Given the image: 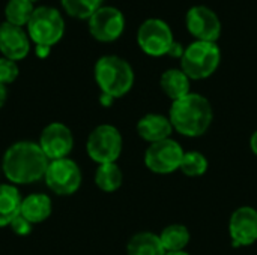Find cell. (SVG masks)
<instances>
[{"instance_id":"6da1fadb","label":"cell","mask_w":257,"mask_h":255,"mask_svg":"<svg viewBox=\"0 0 257 255\" xmlns=\"http://www.w3.org/2000/svg\"><path fill=\"white\" fill-rule=\"evenodd\" d=\"M50 161L38 143L23 140L11 144L2 158V170L12 185H30L44 179Z\"/></svg>"},{"instance_id":"7a4b0ae2","label":"cell","mask_w":257,"mask_h":255,"mask_svg":"<svg viewBox=\"0 0 257 255\" xmlns=\"http://www.w3.org/2000/svg\"><path fill=\"white\" fill-rule=\"evenodd\" d=\"M169 119L176 132L184 137L196 138L203 135L214 119L211 102L199 93H188L187 96L173 101Z\"/></svg>"},{"instance_id":"3957f363","label":"cell","mask_w":257,"mask_h":255,"mask_svg":"<svg viewBox=\"0 0 257 255\" xmlns=\"http://www.w3.org/2000/svg\"><path fill=\"white\" fill-rule=\"evenodd\" d=\"M95 81L101 90L114 99L125 96L134 86V69L128 60L116 56H101L93 68Z\"/></svg>"},{"instance_id":"277c9868","label":"cell","mask_w":257,"mask_h":255,"mask_svg":"<svg viewBox=\"0 0 257 255\" xmlns=\"http://www.w3.org/2000/svg\"><path fill=\"white\" fill-rule=\"evenodd\" d=\"M65 20L62 12L54 6H36L27 26V35L35 45L54 47L65 35Z\"/></svg>"},{"instance_id":"5b68a950","label":"cell","mask_w":257,"mask_h":255,"mask_svg":"<svg viewBox=\"0 0 257 255\" xmlns=\"http://www.w3.org/2000/svg\"><path fill=\"white\" fill-rule=\"evenodd\" d=\"M221 63V50L217 42L193 41L181 57V69L190 80L211 77Z\"/></svg>"},{"instance_id":"8992f818","label":"cell","mask_w":257,"mask_h":255,"mask_svg":"<svg viewBox=\"0 0 257 255\" xmlns=\"http://www.w3.org/2000/svg\"><path fill=\"white\" fill-rule=\"evenodd\" d=\"M122 146L123 140L119 129L107 123L96 126L89 134L86 141L87 155L98 165L116 162L122 153Z\"/></svg>"},{"instance_id":"52a82bcc","label":"cell","mask_w":257,"mask_h":255,"mask_svg":"<svg viewBox=\"0 0 257 255\" xmlns=\"http://www.w3.org/2000/svg\"><path fill=\"white\" fill-rule=\"evenodd\" d=\"M175 36L172 27L163 18H146L137 30V44L140 50L151 57L167 56Z\"/></svg>"},{"instance_id":"ba28073f","label":"cell","mask_w":257,"mask_h":255,"mask_svg":"<svg viewBox=\"0 0 257 255\" xmlns=\"http://www.w3.org/2000/svg\"><path fill=\"white\" fill-rule=\"evenodd\" d=\"M81 170L71 158L50 161L44 176V182L48 189L60 197L75 194L81 186Z\"/></svg>"},{"instance_id":"9c48e42d","label":"cell","mask_w":257,"mask_h":255,"mask_svg":"<svg viewBox=\"0 0 257 255\" xmlns=\"http://www.w3.org/2000/svg\"><path fill=\"white\" fill-rule=\"evenodd\" d=\"M126 21L123 12L110 5H102L89 20L87 27L90 36L98 42H114L117 41L123 30H125Z\"/></svg>"},{"instance_id":"30bf717a","label":"cell","mask_w":257,"mask_h":255,"mask_svg":"<svg viewBox=\"0 0 257 255\" xmlns=\"http://www.w3.org/2000/svg\"><path fill=\"white\" fill-rule=\"evenodd\" d=\"M185 26L196 41L217 42L223 32L218 14L206 5H194L185 14Z\"/></svg>"},{"instance_id":"8fae6325","label":"cell","mask_w":257,"mask_h":255,"mask_svg":"<svg viewBox=\"0 0 257 255\" xmlns=\"http://www.w3.org/2000/svg\"><path fill=\"white\" fill-rule=\"evenodd\" d=\"M184 149L172 138L151 144L145 152V165L155 174H172L179 170Z\"/></svg>"},{"instance_id":"7c38bea8","label":"cell","mask_w":257,"mask_h":255,"mask_svg":"<svg viewBox=\"0 0 257 255\" xmlns=\"http://www.w3.org/2000/svg\"><path fill=\"white\" fill-rule=\"evenodd\" d=\"M38 144L48 158V161H57L68 158L72 152L74 135L65 123L51 122L42 129Z\"/></svg>"},{"instance_id":"4fadbf2b","label":"cell","mask_w":257,"mask_h":255,"mask_svg":"<svg viewBox=\"0 0 257 255\" xmlns=\"http://www.w3.org/2000/svg\"><path fill=\"white\" fill-rule=\"evenodd\" d=\"M229 234L233 246H250L257 242V210L250 206L238 207L229 219Z\"/></svg>"},{"instance_id":"5bb4252c","label":"cell","mask_w":257,"mask_h":255,"mask_svg":"<svg viewBox=\"0 0 257 255\" xmlns=\"http://www.w3.org/2000/svg\"><path fill=\"white\" fill-rule=\"evenodd\" d=\"M32 50V41L26 27H18L6 21L0 23V53L3 57L20 62L24 60Z\"/></svg>"},{"instance_id":"9a60e30c","label":"cell","mask_w":257,"mask_h":255,"mask_svg":"<svg viewBox=\"0 0 257 255\" xmlns=\"http://www.w3.org/2000/svg\"><path fill=\"white\" fill-rule=\"evenodd\" d=\"M173 126L169 117L161 114H146L137 122V134L148 143L154 144L170 138Z\"/></svg>"},{"instance_id":"2e32d148","label":"cell","mask_w":257,"mask_h":255,"mask_svg":"<svg viewBox=\"0 0 257 255\" xmlns=\"http://www.w3.org/2000/svg\"><path fill=\"white\" fill-rule=\"evenodd\" d=\"M51 212H53L51 198L42 192L29 194L27 197L23 198L21 207H20V215H23L33 225L47 221Z\"/></svg>"},{"instance_id":"e0dca14e","label":"cell","mask_w":257,"mask_h":255,"mask_svg":"<svg viewBox=\"0 0 257 255\" xmlns=\"http://www.w3.org/2000/svg\"><path fill=\"white\" fill-rule=\"evenodd\" d=\"M190 78L181 68H170L161 74L160 86L161 90L169 96L172 101H178L187 96L190 92Z\"/></svg>"},{"instance_id":"ac0fdd59","label":"cell","mask_w":257,"mask_h":255,"mask_svg":"<svg viewBox=\"0 0 257 255\" xmlns=\"http://www.w3.org/2000/svg\"><path fill=\"white\" fill-rule=\"evenodd\" d=\"M21 194L12 183H0V228L8 227L12 219L20 215Z\"/></svg>"},{"instance_id":"d6986e66","label":"cell","mask_w":257,"mask_h":255,"mask_svg":"<svg viewBox=\"0 0 257 255\" xmlns=\"http://www.w3.org/2000/svg\"><path fill=\"white\" fill-rule=\"evenodd\" d=\"M166 249L158 234L151 231H142L134 234L128 245L126 255H166Z\"/></svg>"},{"instance_id":"ffe728a7","label":"cell","mask_w":257,"mask_h":255,"mask_svg":"<svg viewBox=\"0 0 257 255\" xmlns=\"http://www.w3.org/2000/svg\"><path fill=\"white\" fill-rule=\"evenodd\" d=\"M123 174L116 162L101 164L95 171V185L104 192H114L122 186Z\"/></svg>"},{"instance_id":"44dd1931","label":"cell","mask_w":257,"mask_h":255,"mask_svg":"<svg viewBox=\"0 0 257 255\" xmlns=\"http://www.w3.org/2000/svg\"><path fill=\"white\" fill-rule=\"evenodd\" d=\"M160 239H161V243H163L166 252H178V251H184L187 248L191 236L185 225L172 224V225H167L161 231Z\"/></svg>"},{"instance_id":"7402d4cb","label":"cell","mask_w":257,"mask_h":255,"mask_svg":"<svg viewBox=\"0 0 257 255\" xmlns=\"http://www.w3.org/2000/svg\"><path fill=\"white\" fill-rule=\"evenodd\" d=\"M33 11L35 3L30 0H8L5 5V21L18 27H26Z\"/></svg>"},{"instance_id":"603a6c76","label":"cell","mask_w":257,"mask_h":255,"mask_svg":"<svg viewBox=\"0 0 257 255\" xmlns=\"http://www.w3.org/2000/svg\"><path fill=\"white\" fill-rule=\"evenodd\" d=\"M60 5L69 17L89 20L104 5V0H60Z\"/></svg>"},{"instance_id":"cb8c5ba5","label":"cell","mask_w":257,"mask_h":255,"mask_svg":"<svg viewBox=\"0 0 257 255\" xmlns=\"http://www.w3.org/2000/svg\"><path fill=\"white\" fill-rule=\"evenodd\" d=\"M208 159L203 153L200 152H185L179 170L188 176V177H200L206 173L208 170Z\"/></svg>"},{"instance_id":"d4e9b609","label":"cell","mask_w":257,"mask_h":255,"mask_svg":"<svg viewBox=\"0 0 257 255\" xmlns=\"http://www.w3.org/2000/svg\"><path fill=\"white\" fill-rule=\"evenodd\" d=\"M20 75V68L17 62L9 60L6 57H0V84L8 86L12 84Z\"/></svg>"},{"instance_id":"484cf974","label":"cell","mask_w":257,"mask_h":255,"mask_svg":"<svg viewBox=\"0 0 257 255\" xmlns=\"http://www.w3.org/2000/svg\"><path fill=\"white\" fill-rule=\"evenodd\" d=\"M11 230L17 234V236H29L32 233V228H33V224L29 222L23 215H17L12 222L9 224Z\"/></svg>"},{"instance_id":"4316f807","label":"cell","mask_w":257,"mask_h":255,"mask_svg":"<svg viewBox=\"0 0 257 255\" xmlns=\"http://www.w3.org/2000/svg\"><path fill=\"white\" fill-rule=\"evenodd\" d=\"M184 51H185V47H184L181 42H176V41H175L167 56H170V57H178V59L181 60V57H182Z\"/></svg>"},{"instance_id":"83f0119b","label":"cell","mask_w":257,"mask_h":255,"mask_svg":"<svg viewBox=\"0 0 257 255\" xmlns=\"http://www.w3.org/2000/svg\"><path fill=\"white\" fill-rule=\"evenodd\" d=\"M51 53V47H45V45H35V54L38 59H47Z\"/></svg>"},{"instance_id":"f1b7e54d","label":"cell","mask_w":257,"mask_h":255,"mask_svg":"<svg viewBox=\"0 0 257 255\" xmlns=\"http://www.w3.org/2000/svg\"><path fill=\"white\" fill-rule=\"evenodd\" d=\"M113 101H114V98H111V96H108L105 93H101V96H99V102H101L102 107H110L113 104Z\"/></svg>"},{"instance_id":"f546056e","label":"cell","mask_w":257,"mask_h":255,"mask_svg":"<svg viewBox=\"0 0 257 255\" xmlns=\"http://www.w3.org/2000/svg\"><path fill=\"white\" fill-rule=\"evenodd\" d=\"M6 99H8V89H6V86L0 84V110L6 104Z\"/></svg>"},{"instance_id":"4dcf8cb0","label":"cell","mask_w":257,"mask_h":255,"mask_svg":"<svg viewBox=\"0 0 257 255\" xmlns=\"http://www.w3.org/2000/svg\"><path fill=\"white\" fill-rule=\"evenodd\" d=\"M250 147H251L253 153L257 156V131L253 132V135H251V138H250Z\"/></svg>"},{"instance_id":"1f68e13d","label":"cell","mask_w":257,"mask_h":255,"mask_svg":"<svg viewBox=\"0 0 257 255\" xmlns=\"http://www.w3.org/2000/svg\"><path fill=\"white\" fill-rule=\"evenodd\" d=\"M166 255H190V254H187L185 251H178V252H167Z\"/></svg>"},{"instance_id":"d6a6232c","label":"cell","mask_w":257,"mask_h":255,"mask_svg":"<svg viewBox=\"0 0 257 255\" xmlns=\"http://www.w3.org/2000/svg\"><path fill=\"white\" fill-rule=\"evenodd\" d=\"M30 2H33V3H35V2H38V0H30Z\"/></svg>"}]
</instances>
